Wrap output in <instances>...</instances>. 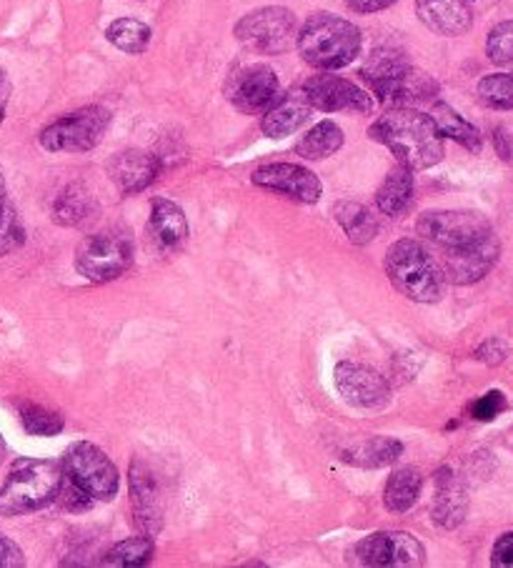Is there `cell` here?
Masks as SVG:
<instances>
[{
  "instance_id": "obj_1",
  "label": "cell",
  "mask_w": 513,
  "mask_h": 568,
  "mask_svg": "<svg viewBox=\"0 0 513 568\" xmlns=\"http://www.w3.org/2000/svg\"><path fill=\"white\" fill-rule=\"evenodd\" d=\"M416 231L441 251V271L456 286H471L496 266L501 243L493 225L473 211L423 213Z\"/></svg>"
},
{
  "instance_id": "obj_2",
  "label": "cell",
  "mask_w": 513,
  "mask_h": 568,
  "mask_svg": "<svg viewBox=\"0 0 513 568\" xmlns=\"http://www.w3.org/2000/svg\"><path fill=\"white\" fill-rule=\"evenodd\" d=\"M369 135L396 155L411 171H426L443 159V135L431 115L413 111L409 105L391 108L371 125Z\"/></svg>"
},
{
  "instance_id": "obj_3",
  "label": "cell",
  "mask_w": 513,
  "mask_h": 568,
  "mask_svg": "<svg viewBox=\"0 0 513 568\" xmlns=\"http://www.w3.org/2000/svg\"><path fill=\"white\" fill-rule=\"evenodd\" d=\"M301 58L319 71H339L356 61L361 51V31L346 18L315 13L303 23L295 38Z\"/></svg>"
},
{
  "instance_id": "obj_4",
  "label": "cell",
  "mask_w": 513,
  "mask_h": 568,
  "mask_svg": "<svg viewBox=\"0 0 513 568\" xmlns=\"http://www.w3.org/2000/svg\"><path fill=\"white\" fill-rule=\"evenodd\" d=\"M361 78L383 105L393 108L433 101V95L439 93V83L396 51L373 53L361 68Z\"/></svg>"
},
{
  "instance_id": "obj_5",
  "label": "cell",
  "mask_w": 513,
  "mask_h": 568,
  "mask_svg": "<svg viewBox=\"0 0 513 568\" xmlns=\"http://www.w3.org/2000/svg\"><path fill=\"white\" fill-rule=\"evenodd\" d=\"M63 466L56 462L21 458L0 488V516H23L53 504L61 496Z\"/></svg>"
},
{
  "instance_id": "obj_6",
  "label": "cell",
  "mask_w": 513,
  "mask_h": 568,
  "mask_svg": "<svg viewBox=\"0 0 513 568\" xmlns=\"http://www.w3.org/2000/svg\"><path fill=\"white\" fill-rule=\"evenodd\" d=\"M386 276L393 288L416 303H436L443 296V271L423 243L396 241L386 253Z\"/></svg>"
},
{
  "instance_id": "obj_7",
  "label": "cell",
  "mask_w": 513,
  "mask_h": 568,
  "mask_svg": "<svg viewBox=\"0 0 513 568\" xmlns=\"http://www.w3.org/2000/svg\"><path fill=\"white\" fill-rule=\"evenodd\" d=\"M235 41L253 53L275 55L285 53L295 45L299 38V23L289 8H259L249 16H243L239 26H235Z\"/></svg>"
},
{
  "instance_id": "obj_8",
  "label": "cell",
  "mask_w": 513,
  "mask_h": 568,
  "mask_svg": "<svg viewBox=\"0 0 513 568\" xmlns=\"http://www.w3.org/2000/svg\"><path fill=\"white\" fill-rule=\"evenodd\" d=\"M111 113L103 105H88L46 125L38 141L51 153H86L103 141Z\"/></svg>"
},
{
  "instance_id": "obj_9",
  "label": "cell",
  "mask_w": 513,
  "mask_h": 568,
  "mask_svg": "<svg viewBox=\"0 0 513 568\" xmlns=\"http://www.w3.org/2000/svg\"><path fill=\"white\" fill-rule=\"evenodd\" d=\"M63 468L68 478L93 501H111L118 491V468L95 444L81 440L68 448Z\"/></svg>"
},
{
  "instance_id": "obj_10",
  "label": "cell",
  "mask_w": 513,
  "mask_h": 568,
  "mask_svg": "<svg viewBox=\"0 0 513 568\" xmlns=\"http://www.w3.org/2000/svg\"><path fill=\"white\" fill-rule=\"evenodd\" d=\"M133 263V248L128 239L118 236V233H95V236L86 239L81 248L76 253V268L81 276L95 283L115 281L118 276L131 268Z\"/></svg>"
},
{
  "instance_id": "obj_11",
  "label": "cell",
  "mask_w": 513,
  "mask_h": 568,
  "mask_svg": "<svg viewBox=\"0 0 513 568\" xmlns=\"http://www.w3.org/2000/svg\"><path fill=\"white\" fill-rule=\"evenodd\" d=\"M225 95H229L235 111L245 115L263 113L279 101V75L269 65L241 68L231 75Z\"/></svg>"
},
{
  "instance_id": "obj_12",
  "label": "cell",
  "mask_w": 513,
  "mask_h": 568,
  "mask_svg": "<svg viewBox=\"0 0 513 568\" xmlns=\"http://www.w3.org/2000/svg\"><path fill=\"white\" fill-rule=\"evenodd\" d=\"M356 561L363 566H423L426 551L423 546L406 531H381L363 538L356 546Z\"/></svg>"
},
{
  "instance_id": "obj_13",
  "label": "cell",
  "mask_w": 513,
  "mask_h": 568,
  "mask_svg": "<svg viewBox=\"0 0 513 568\" xmlns=\"http://www.w3.org/2000/svg\"><path fill=\"white\" fill-rule=\"evenodd\" d=\"M311 108L325 113H371L373 98L356 83L339 75H313L301 85Z\"/></svg>"
},
{
  "instance_id": "obj_14",
  "label": "cell",
  "mask_w": 513,
  "mask_h": 568,
  "mask_svg": "<svg viewBox=\"0 0 513 568\" xmlns=\"http://www.w3.org/2000/svg\"><path fill=\"white\" fill-rule=\"evenodd\" d=\"M333 381L343 400L356 408L379 410L391 400V386L379 371H373L363 364H353V361H343L335 366Z\"/></svg>"
},
{
  "instance_id": "obj_15",
  "label": "cell",
  "mask_w": 513,
  "mask_h": 568,
  "mask_svg": "<svg viewBox=\"0 0 513 568\" xmlns=\"http://www.w3.org/2000/svg\"><path fill=\"white\" fill-rule=\"evenodd\" d=\"M253 183L259 189L281 193L285 199L299 203H319L323 185L319 175L295 163H269L253 173Z\"/></svg>"
},
{
  "instance_id": "obj_16",
  "label": "cell",
  "mask_w": 513,
  "mask_h": 568,
  "mask_svg": "<svg viewBox=\"0 0 513 568\" xmlns=\"http://www.w3.org/2000/svg\"><path fill=\"white\" fill-rule=\"evenodd\" d=\"M131 504H133V516L138 526L143 528L148 536L161 531L163 526V501H161V488L153 474L148 471V466L141 462L131 464Z\"/></svg>"
},
{
  "instance_id": "obj_17",
  "label": "cell",
  "mask_w": 513,
  "mask_h": 568,
  "mask_svg": "<svg viewBox=\"0 0 513 568\" xmlns=\"http://www.w3.org/2000/svg\"><path fill=\"white\" fill-rule=\"evenodd\" d=\"M158 171H161V165H158L155 155L143 151H123L108 161V175H111L115 189L125 195L145 191L158 179Z\"/></svg>"
},
{
  "instance_id": "obj_18",
  "label": "cell",
  "mask_w": 513,
  "mask_h": 568,
  "mask_svg": "<svg viewBox=\"0 0 513 568\" xmlns=\"http://www.w3.org/2000/svg\"><path fill=\"white\" fill-rule=\"evenodd\" d=\"M148 233L158 248L163 253L181 251L183 243L189 241V221L181 205L168 199H155L151 205V221H148Z\"/></svg>"
},
{
  "instance_id": "obj_19",
  "label": "cell",
  "mask_w": 513,
  "mask_h": 568,
  "mask_svg": "<svg viewBox=\"0 0 513 568\" xmlns=\"http://www.w3.org/2000/svg\"><path fill=\"white\" fill-rule=\"evenodd\" d=\"M416 13L439 36L466 33L473 21L466 0H416Z\"/></svg>"
},
{
  "instance_id": "obj_20",
  "label": "cell",
  "mask_w": 513,
  "mask_h": 568,
  "mask_svg": "<svg viewBox=\"0 0 513 568\" xmlns=\"http://www.w3.org/2000/svg\"><path fill=\"white\" fill-rule=\"evenodd\" d=\"M311 115V103L305 93L301 91H291L289 95H283L281 101H275L269 111H265L263 121H261V131L269 135V139H285L301 129V125L309 121Z\"/></svg>"
},
{
  "instance_id": "obj_21",
  "label": "cell",
  "mask_w": 513,
  "mask_h": 568,
  "mask_svg": "<svg viewBox=\"0 0 513 568\" xmlns=\"http://www.w3.org/2000/svg\"><path fill=\"white\" fill-rule=\"evenodd\" d=\"M436 498H433V521L441 528H456L463 518H466L469 496L466 488L451 474V468H441L439 476Z\"/></svg>"
},
{
  "instance_id": "obj_22",
  "label": "cell",
  "mask_w": 513,
  "mask_h": 568,
  "mask_svg": "<svg viewBox=\"0 0 513 568\" xmlns=\"http://www.w3.org/2000/svg\"><path fill=\"white\" fill-rule=\"evenodd\" d=\"M95 213V201L83 183H71L58 193L53 203V221L61 225H81Z\"/></svg>"
},
{
  "instance_id": "obj_23",
  "label": "cell",
  "mask_w": 513,
  "mask_h": 568,
  "mask_svg": "<svg viewBox=\"0 0 513 568\" xmlns=\"http://www.w3.org/2000/svg\"><path fill=\"white\" fill-rule=\"evenodd\" d=\"M421 471L413 466H403L396 468V471L391 474L389 484H386V491H383V504L391 514H403L413 508V504L419 501V494H421Z\"/></svg>"
},
{
  "instance_id": "obj_24",
  "label": "cell",
  "mask_w": 513,
  "mask_h": 568,
  "mask_svg": "<svg viewBox=\"0 0 513 568\" xmlns=\"http://www.w3.org/2000/svg\"><path fill=\"white\" fill-rule=\"evenodd\" d=\"M333 213H335V221L341 223V229L346 231L349 241L356 243V246H366V243H371L373 236L379 233L376 219H373V213L363 203L341 201L333 209Z\"/></svg>"
},
{
  "instance_id": "obj_25",
  "label": "cell",
  "mask_w": 513,
  "mask_h": 568,
  "mask_svg": "<svg viewBox=\"0 0 513 568\" xmlns=\"http://www.w3.org/2000/svg\"><path fill=\"white\" fill-rule=\"evenodd\" d=\"M411 195H413V171L399 163L396 169L386 175V181H383V185L376 193L379 211L386 215H401L411 203Z\"/></svg>"
},
{
  "instance_id": "obj_26",
  "label": "cell",
  "mask_w": 513,
  "mask_h": 568,
  "mask_svg": "<svg viewBox=\"0 0 513 568\" xmlns=\"http://www.w3.org/2000/svg\"><path fill=\"white\" fill-rule=\"evenodd\" d=\"M431 119H433V123H436V129L443 139L456 141L459 145H463V149H469V151H481V133L476 131V125H471L466 119H463V115L453 111L451 105L433 103Z\"/></svg>"
},
{
  "instance_id": "obj_27",
  "label": "cell",
  "mask_w": 513,
  "mask_h": 568,
  "mask_svg": "<svg viewBox=\"0 0 513 568\" xmlns=\"http://www.w3.org/2000/svg\"><path fill=\"white\" fill-rule=\"evenodd\" d=\"M341 145H343V131L333 121H323L295 143V153L305 161H323L339 151Z\"/></svg>"
},
{
  "instance_id": "obj_28",
  "label": "cell",
  "mask_w": 513,
  "mask_h": 568,
  "mask_svg": "<svg viewBox=\"0 0 513 568\" xmlns=\"http://www.w3.org/2000/svg\"><path fill=\"white\" fill-rule=\"evenodd\" d=\"M401 450H403L401 440L379 436V438L366 440V444H359L343 458H346L349 464H356L363 468H381V466H389L396 462V458L401 456Z\"/></svg>"
},
{
  "instance_id": "obj_29",
  "label": "cell",
  "mask_w": 513,
  "mask_h": 568,
  "mask_svg": "<svg viewBox=\"0 0 513 568\" xmlns=\"http://www.w3.org/2000/svg\"><path fill=\"white\" fill-rule=\"evenodd\" d=\"M105 38L118 48V51L135 55L143 53L148 43H151V28L143 21H135V18H118V21L108 26Z\"/></svg>"
},
{
  "instance_id": "obj_30",
  "label": "cell",
  "mask_w": 513,
  "mask_h": 568,
  "mask_svg": "<svg viewBox=\"0 0 513 568\" xmlns=\"http://www.w3.org/2000/svg\"><path fill=\"white\" fill-rule=\"evenodd\" d=\"M155 554V544L151 536H135L128 538V541H121L118 546H113L111 551L105 554L103 566H143L153 558Z\"/></svg>"
},
{
  "instance_id": "obj_31",
  "label": "cell",
  "mask_w": 513,
  "mask_h": 568,
  "mask_svg": "<svg viewBox=\"0 0 513 568\" xmlns=\"http://www.w3.org/2000/svg\"><path fill=\"white\" fill-rule=\"evenodd\" d=\"M479 101L493 111H513V73H493L481 78Z\"/></svg>"
},
{
  "instance_id": "obj_32",
  "label": "cell",
  "mask_w": 513,
  "mask_h": 568,
  "mask_svg": "<svg viewBox=\"0 0 513 568\" xmlns=\"http://www.w3.org/2000/svg\"><path fill=\"white\" fill-rule=\"evenodd\" d=\"M26 241L23 223L18 219V213L11 203L6 199L0 201V256H8V253L21 248Z\"/></svg>"
},
{
  "instance_id": "obj_33",
  "label": "cell",
  "mask_w": 513,
  "mask_h": 568,
  "mask_svg": "<svg viewBox=\"0 0 513 568\" xmlns=\"http://www.w3.org/2000/svg\"><path fill=\"white\" fill-rule=\"evenodd\" d=\"M21 420L31 436H56L63 430V418L43 406H23Z\"/></svg>"
},
{
  "instance_id": "obj_34",
  "label": "cell",
  "mask_w": 513,
  "mask_h": 568,
  "mask_svg": "<svg viewBox=\"0 0 513 568\" xmlns=\"http://www.w3.org/2000/svg\"><path fill=\"white\" fill-rule=\"evenodd\" d=\"M486 53L491 63L513 68V21H503L493 28L486 41Z\"/></svg>"
},
{
  "instance_id": "obj_35",
  "label": "cell",
  "mask_w": 513,
  "mask_h": 568,
  "mask_svg": "<svg viewBox=\"0 0 513 568\" xmlns=\"http://www.w3.org/2000/svg\"><path fill=\"white\" fill-rule=\"evenodd\" d=\"M503 408H506V396H503L501 390H489L486 396H481L476 404L471 406V416L476 420H493Z\"/></svg>"
},
{
  "instance_id": "obj_36",
  "label": "cell",
  "mask_w": 513,
  "mask_h": 568,
  "mask_svg": "<svg viewBox=\"0 0 513 568\" xmlns=\"http://www.w3.org/2000/svg\"><path fill=\"white\" fill-rule=\"evenodd\" d=\"M509 344L503 338H489V341H483V344L476 348V356L479 361H483V364H489V366H499V364H503V361L509 358Z\"/></svg>"
},
{
  "instance_id": "obj_37",
  "label": "cell",
  "mask_w": 513,
  "mask_h": 568,
  "mask_svg": "<svg viewBox=\"0 0 513 568\" xmlns=\"http://www.w3.org/2000/svg\"><path fill=\"white\" fill-rule=\"evenodd\" d=\"M491 564L496 568H513V531L503 534L491 551Z\"/></svg>"
},
{
  "instance_id": "obj_38",
  "label": "cell",
  "mask_w": 513,
  "mask_h": 568,
  "mask_svg": "<svg viewBox=\"0 0 513 568\" xmlns=\"http://www.w3.org/2000/svg\"><path fill=\"white\" fill-rule=\"evenodd\" d=\"M16 566H26L23 551L11 541V538L0 534V568H16Z\"/></svg>"
},
{
  "instance_id": "obj_39",
  "label": "cell",
  "mask_w": 513,
  "mask_h": 568,
  "mask_svg": "<svg viewBox=\"0 0 513 568\" xmlns=\"http://www.w3.org/2000/svg\"><path fill=\"white\" fill-rule=\"evenodd\" d=\"M393 3H396V0H346V6L353 13H363V16L386 11V8Z\"/></svg>"
},
{
  "instance_id": "obj_40",
  "label": "cell",
  "mask_w": 513,
  "mask_h": 568,
  "mask_svg": "<svg viewBox=\"0 0 513 568\" xmlns=\"http://www.w3.org/2000/svg\"><path fill=\"white\" fill-rule=\"evenodd\" d=\"M8 101H11V78H8L6 71H0V123L6 119Z\"/></svg>"
},
{
  "instance_id": "obj_41",
  "label": "cell",
  "mask_w": 513,
  "mask_h": 568,
  "mask_svg": "<svg viewBox=\"0 0 513 568\" xmlns=\"http://www.w3.org/2000/svg\"><path fill=\"white\" fill-rule=\"evenodd\" d=\"M6 199V181H3V175H0V201Z\"/></svg>"
},
{
  "instance_id": "obj_42",
  "label": "cell",
  "mask_w": 513,
  "mask_h": 568,
  "mask_svg": "<svg viewBox=\"0 0 513 568\" xmlns=\"http://www.w3.org/2000/svg\"><path fill=\"white\" fill-rule=\"evenodd\" d=\"M3 454H6V444H3V440H0V458H3Z\"/></svg>"
}]
</instances>
